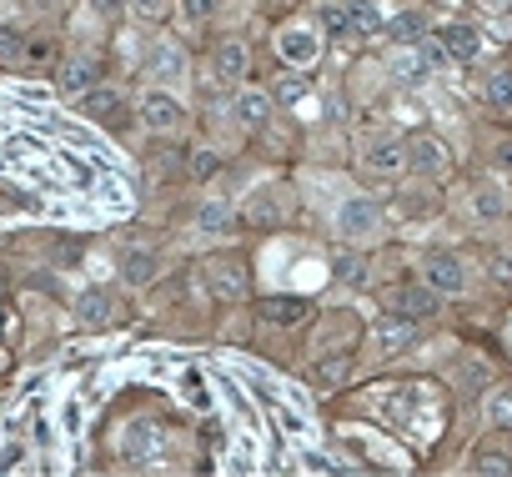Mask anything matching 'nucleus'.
Here are the masks:
<instances>
[{"instance_id":"1","label":"nucleus","mask_w":512,"mask_h":477,"mask_svg":"<svg viewBox=\"0 0 512 477\" xmlns=\"http://www.w3.org/2000/svg\"><path fill=\"white\" fill-rule=\"evenodd\" d=\"M277 56H282L292 71L317 66V56H322V31H317L312 21H287V26L277 31Z\"/></svg>"},{"instance_id":"2","label":"nucleus","mask_w":512,"mask_h":477,"mask_svg":"<svg viewBox=\"0 0 512 477\" xmlns=\"http://www.w3.org/2000/svg\"><path fill=\"white\" fill-rule=\"evenodd\" d=\"M422 282H427L437 297H462V292H467V262H462L457 252H427Z\"/></svg>"},{"instance_id":"3","label":"nucleus","mask_w":512,"mask_h":477,"mask_svg":"<svg viewBox=\"0 0 512 477\" xmlns=\"http://www.w3.org/2000/svg\"><path fill=\"white\" fill-rule=\"evenodd\" d=\"M161 447H166V427L156 417L126 422V432H121V457L126 462H151V457H161Z\"/></svg>"},{"instance_id":"4","label":"nucleus","mask_w":512,"mask_h":477,"mask_svg":"<svg viewBox=\"0 0 512 477\" xmlns=\"http://www.w3.org/2000/svg\"><path fill=\"white\" fill-rule=\"evenodd\" d=\"M382 226V206L367 201V196H352L337 206V236H347V242H367V236H377Z\"/></svg>"},{"instance_id":"5","label":"nucleus","mask_w":512,"mask_h":477,"mask_svg":"<svg viewBox=\"0 0 512 477\" xmlns=\"http://www.w3.org/2000/svg\"><path fill=\"white\" fill-rule=\"evenodd\" d=\"M442 51H437V41H412V46H397V56L387 61V71L397 76V81H407V86H417V81H427V71H432V61H437Z\"/></svg>"},{"instance_id":"6","label":"nucleus","mask_w":512,"mask_h":477,"mask_svg":"<svg viewBox=\"0 0 512 477\" xmlns=\"http://www.w3.org/2000/svg\"><path fill=\"white\" fill-rule=\"evenodd\" d=\"M141 121L151 126V131H181L186 126V111H181V101L171 96V91H161V86H151L146 96H141Z\"/></svg>"},{"instance_id":"7","label":"nucleus","mask_w":512,"mask_h":477,"mask_svg":"<svg viewBox=\"0 0 512 477\" xmlns=\"http://www.w3.org/2000/svg\"><path fill=\"white\" fill-rule=\"evenodd\" d=\"M362 171H367L372 181H397L402 171H412V166H407V146H402V141H377V146H367V151H362Z\"/></svg>"},{"instance_id":"8","label":"nucleus","mask_w":512,"mask_h":477,"mask_svg":"<svg viewBox=\"0 0 512 477\" xmlns=\"http://www.w3.org/2000/svg\"><path fill=\"white\" fill-rule=\"evenodd\" d=\"M272 111H277V101H272V91H262V86H241L236 101H231V116H236V126H246V131H262V126L272 121Z\"/></svg>"},{"instance_id":"9","label":"nucleus","mask_w":512,"mask_h":477,"mask_svg":"<svg viewBox=\"0 0 512 477\" xmlns=\"http://www.w3.org/2000/svg\"><path fill=\"white\" fill-rule=\"evenodd\" d=\"M96 81H101V76H96V61H91V56H66L61 71H56V91H61L66 101H81Z\"/></svg>"},{"instance_id":"10","label":"nucleus","mask_w":512,"mask_h":477,"mask_svg":"<svg viewBox=\"0 0 512 477\" xmlns=\"http://www.w3.org/2000/svg\"><path fill=\"white\" fill-rule=\"evenodd\" d=\"M412 342H417V317L392 312V317L377 322V357H397V352L412 347Z\"/></svg>"},{"instance_id":"11","label":"nucleus","mask_w":512,"mask_h":477,"mask_svg":"<svg viewBox=\"0 0 512 477\" xmlns=\"http://www.w3.org/2000/svg\"><path fill=\"white\" fill-rule=\"evenodd\" d=\"M282 211H287V206H282V191H277V186H262V191H251V196L241 201V221H246V226H262V231L277 226Z\"/></svg>"},{"instance_id":"12","label":"nucleus","mask_w":512,"mask_h":477,"mask_svg":"<svg viewBox=\"0 0 512 477\" xmlns=\"http://www.w3.org/2000/svg\"><path fill=\"white\" fill-rule=\"evenodd\" d=\"M442 307V297L427 287V282H407V287H392V312H407L417 322H427L432 312Z\"/></svg>"},{"instance_id":"13","label":"nucleus","mask_w":512,"mask_h":477,"mask_svg":"<svg viewBox=\"0 0 512 477\" xmlns=\"http://www.w3.org/2000/svg\"><path fill=\"white\" fill-rule=\"evenodd\" d=\"M256 317L272 322V327H297V322L312 317V302L307 297H262L256 302Z\"/></svg>"},{"instance_id":"14","label":"nucleus","mask_w":512,"mask_h":477,"mask_svg":"<svg viewBox=\"0 0 512 477\" xmlns=\"http://www.w3.org/2000/svg\"><path fill=\"white\" fill-rule=\"evenodd\" d=\"M437 51H442V61H452V66H472L477 51H482V41H477L472 26H447V31L437 36Z\"/></svg>"},{"instance_id":"15","label":"nucleus","mask_w":512,"mask_h":477,"mask_svg":"<svg viewBox=\"0 0 512 477\" xmlns=\"http://www.w3.org/2000/svg\"><path fill=\"white\" fill-rule=\"evenodd\" d=\"M447 161H452V156H447V146H442L437 136H412V141H407V166H412V171H422V176H442Z\"/></svg>"},{"instance_id":"16","label":"nucleus","mask_w":512,"mask_h":477,"mask_svg":"<svg viewBox=\"0 0 512 477\" xmlns=\"http://www.w3.org/2000/svg\"><path fill=\"white\" fill-rule=\"evenodd\" d=\"M71 312H76V327H106L111 322V292L106 287H81Z\"/></svg>"},{"instance_id":"17","label":"nucleus","mask_w":512,"mask_h":477,"mask_svg":"<svg viewBox=\"0 0 512 477\" xmlns=\"http://www.w3.org/2000/svg\"><path fill=\"white\" fill-rule=\"evenodd\" d=\"M472 216L477 221H502L507 216V191H502L497 176H487V181L472 186Z\"/></svg>"},{"instance_id":"18","label":"nucleus","mask_w":512,"mask_h":477,"mask_svg":"<svg viewBox=\"0 0 512 477\" xmlns=\"http://www.w3.org/2000/svg\"><path fill=\"white\" fill-rule=\"evenodd\" d=\"M206 282H211V292H216V297H226V302H236V297H246V267H241V262H231V257H221V262H211V272H206Z\"/></svg>"},{"instance_id":"19","label":"nucleus","mask_w":512,"mask_h":477,"mask_svg":"<svg viewBox=\"0 0 512 477\" xmlns=\"http://www.w3.org/2000/svg\"><path fill=\"white\" fill-rule=\"evenodd\" d=\"M151 76H156V86L181 81V76H186V51H181L176 41H156V51H151Z\"/></svg>"},{"instance_id":"20","label":"nucleus","mask_w":512,"mask_h":477,"mask_svg":"<svg viewBox=\"0 0 512 477\" xmlns=\"http://www.w3.org/2000/svg\"><path fill=\"white\" fill-rule=\"evenodd\" d=\"M246 61H251V56H246L241 41H221V46L211 51V71H216L221 81H241V76H246Z\"/></svg>"},{"instance_id":"21","label":"nucleus","mask_w":512,"mask_h":477,"mask_svg":"<svg viewBox=\"0 0 512 477\" xmlns=\"http://www.w3.org/2000/svg\"><path fill=\"white\" fill-rule=\"evenodd\" d=\"M196 226H201L206 236H231V231H236V206H226V201H201V206H196Z\"/></svg>"},{"instance_id":"22","label":"nucleus","mask_w":512,"mask_h":477,"mask_svg":"<svg viewBox=\"0 0 512 477\" xmlns=\"http://www.w3.org/2000/svg\"><path fill=\"white\" fill-rule=\"evenodd\" d=\"M121 282H126V287L156 282V257H151L146 247H126V252H121Z\"/></svg>"},{"instance_id":"23","label":"nucleus","mask_w":512,"mask_h":477,"mask_svg":"<svg viewBox=\"0 0 512 477\" xmlns=\"http://www.w3.org/2000/svg\"><path fill=\"white\" fill-rule=\"evenodd\" d=\"M322 31H332L337 41H357V26H352V11H347V0H327V6L317 11Z\"/></svg>"},{"instance_id":"24","label":"nucleus","mask_w":512,"mask_h":477,"mask_svg":"<svg viewBox=\"0 0 512 477\" xmlns=\"http://www.w3.org/2000/svg\"><path fill=\"white\" fill-rule=\"evenodd\" d=\"M81 111H86V116H96V121H111V116L121 111V96H116L111 86H101V81H96V86L81 96Z\"/></svg>"},{"instance_id":"25","label":"nucleus","mask_w":512,"mask_h":477,"mask_svg":"<svg viewBox=\"0 0 512 477\" xmlns=\"http://www.w3.org/2000/svg\"><path fill=\"white\" fill-rule=\"evenodd\" d=\"M482 101L497 106V111H512V71H507V66L487 71V81H482Z\"/></svg>"},{"instance_id":"26","label":"nucleus","mask_w":512,"mask_h":477,"mask_svg":"<svg viewBox=\"0 0 512 477\" xmlns=\"http://www.w3.org/2000/svg\"><path fill=\"white\" fill-rule=\"evenodd\" d=\"M307 91H312V86H307V76L287 66V76H277V86H272V101H277V106H297Z\"/></svg>"},{"instance_id":"27","label":"nucleus","mask_w":512,"mask_h":477,"mask_svg":"<svg viewBox=\"0 0 512 477\" xmlns=\"http://www.w3.org/2000/svg\"><path fill=\"white\" fill-rule=\"evenodd\" d=\"M16 66H26V36L0 26V71H16Z\"/></svg>"},{"instance_id":"28","label":"nucleus","mask_w":512,"mask_h":477,"mask_svg":"<svg viewBox=\"0 0 512 477\" xmlns=\"http://www.w3.org/2000/svg\"><path fill=\"white\" fill-rule=\"evenodd\" d=\"M347 11H352L357 36H377V31H382V11L372 6V0H347Z\"/></svg>"},{"instance_id":"29","label":"nucleus","mask_w":512,"mask_h":477,"mask_svg":"<svg viewBox=\"0 0 512 477\" xmlns=\"http://www.w3.org/2000/svg\"><path fill=\"white\" fill-rule=\"evenodd\" d=\"M482 412H487V422H492V427H512V387H492Z\"/></svg>"},{"instance_id":"30","label":"nucleus","mask_w":512,"mask_h":477,"mask_svg":"<svg viewBox=\"0 0 512 477\" xmlns=\"http://www.w3.org/2000/svg\"><path fill=\"white\" fill-rule=\"evenodd\" d=\"M472 467H477V472H512V457H507L497 442H482V447L472 452Z\"/></svg>"},{"instance_id":"31","label":"nucleus","mask_w":512,"mask_h":477,"mask_svg":"<svg viewBox=\"0 0 512 477\" xmlns=\"http://www.w3.org/2000/svg\"><path fill=\"white\" fill-rule=\"evenodd\" d=\"M422 36H427V21H422L417 11H407V16L392 21V41H397V46H412V41H422Z\"/></svg>"},{"instance_id":"32","label":"nucleus","mask_w":512,"mask_h":477,"mask_svg":"<svg viewBox=\"0 0 512 477\" xmlns=\"http://www.w3.org/2000/svg\"><path fill=\"white\" fill-rule=\"evenodd\" d=\"M332 277H337L342 287H367V262H362V257H337Z\"/></svg>"},{"instance_id":"33","label":"nucleus","mask_w":512,"mask_h":477,"mask_svg":"<svg viewBox=\"0 0 512 477\" xmlns=\"http://www.w3.org/2000/svg\"><path fill=\"white\" fill-rule=\"evenodd\" d=\"M347 367H352L347 357H322L317 372H312V382H317V387H337V382H347Z\"/></svg>"},{"instance_id":"34","label":"nucleus","mask_w":512,"mask_h":477,"mask_svg":"<svg viewBox=\"0 0 512 477\" xmlns=\"http://www.w3.org/2000/svg\"><path fill=\"white\" fill-rule=\"evenodd\" d=\"M221 171V156L211 151V146H201V151H191V181H211Z\"/></svg>"},{"instance_id":"35","label":"nucleus","mask_w":512,"mask_h":477,"mask_svg":"<svg viewBox=\"0 0 512 477\" xmlns=\"http://www.w3.org/2000/svg\"><path fill=\"white\" fill-rule=\"evenodd\" d=\"M126 6H131V11L141 16V21H166L176 0H126Z\"/></svg>"},{"instance_id":"36","label":"nucleus","mask_w":512,"mask_h":477,"mask_svg":"<svg viewBox=\"0 0 512 477\" xmlns=\"http://www.w3.org/2000/svg\"><path fill=\"white\" fill-rule=\"evenodd\" d=\"M397 216L412 221V216H432V196H402L397 201Z\"/></svg>"},{"instance_id":"37","label":"nucleus","mask_w":512,"mask_h":477,"mask_svg":"<svg viewBox=\"0 0 512 477\" xmlns=\"http://www.w3.org/2000/svg\"><path fill=\"white\" fill-rule=\"evenodd\" d=\"M487 161H492V171H497V176H512V141H492Z\"/></svg>"},{"instance_id":"38","label":"nucleus","mask_w":512,"mask_h":477,"mask_svg":"<svg viewBox=\"0 0 512 477\" xmlns=\"http://www.w3.org/2000/svg\"><path fill=\"white\" fill-rule=\"evenodd\" d=\"M91 11H96V16H121L126 0H91Z\"/></svg>"},{"instance_id":"39","label":"nucleus","mask_w":512,"mask_h":477,"mask_svg":"<svg viewBox=\"0 0 512 477\" xmlns=\"http://www.w3.org/2000/svg\"><path fill=\"white\" fill-rule=\"evenodd\" d=\"M467 387H472V392L487 387V367H482V362H467Z\"/></svg>"},{"instance_id":"40","label":"nucleus","mask_w":512,"mask_h":477,"mask_svg":"<svg viewBox=\"0 0 512 477\" xmlns=\"http://www.w3.org/2000/svg\"><path fill=\"white\" fill-rule=\"evenodd\" d=\"M46 56H51L46 41H31V46H26V61H46Z\"/></svg>"}]
</instances>
